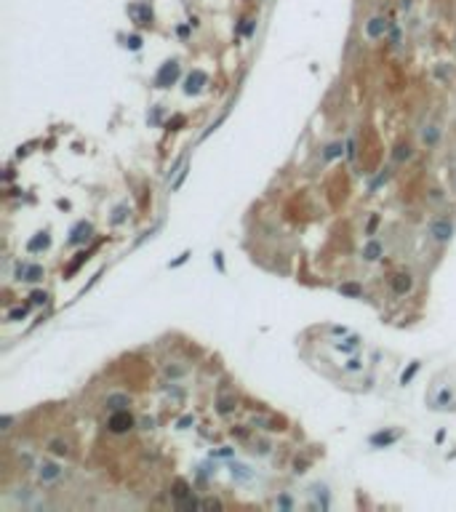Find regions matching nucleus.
<instances>
[{
  "instance_id": "obj_1",
  "label": "nucleus",
  "mask_w": 456,
  "mask_h": 512,
  "mask_svg": "<svg viewBox=\"0 0 456 512\" xmlns=\"http://www.w3.org/2000/svg\"><path fill=\"white\" fill-rule=\"evenodd\" d=\"M427 235L438 243V246H446V243L454 238V221L448 219V216H438V219H432L427 224Z\"/></svg>"
},
{
  "instance_id": "obj_2",
  "label": "nucleus",
  "mask_w": 456,
  "mask_h": 512,
  "mask_svg": "<svg viewBox=\"0 0 456 512\" xmlns=\"http://www.w3.org/2000/svg\"><path fill=\"white\" fill-rule=\"evenodd\" d=\"M134 427H136V419H134V413H131L128 408L112 411L110 419H107V430L112 432V435H123V432H131Z\"/></svg>"
},
{
  "instance_id": "obj_3",
  "label": "nucleus",
  "mask_w": 456,
  "mask_h": 512,
  "mask_svg": "<svg viewBox=\"0 0 456 512\" xmlns=\"http://www.w3.org/2000/svg\"><path fill=\"white\" fill-rule=\"evenodd\" d=\"M35 475H38V480H40L43 485H48V483H56V480H62L64 470H62V464H59V462H51V459H43V462H38V467H35Z\"/></svg>"
},
{
  "instance_id": "obj_4",
  "label": "nucleus",
  "mask_w": 456,
  "mask_h": 512,
  "mask_svg": "<svg viewBox=\"0 0 456 512\" xmlns=\"http://www.w3.org/2000/svg\"><path fill=\"white\" fill-rule=\"evenodd\" d=\"M176 77H179V62H166L155 75V88H168Z\"/></svg>"
},
{
  "instance_id": "obj_5",
  "label": "nucleus",
  "mask_w": 456,
  "mask_h": 512,
  "mask_svg": "<svg viewBox=\"0 0 456 512\" xmlns=\"http://www.w3.org/2000/svg\"><path fill=\"white\" fill-rule=\"evenodd\" d=\"M400 438H403L400 430H379V432H374V435L368 438V443H371L374 448H389V445L398 443Z\"/></svg>"
},
{
  "instance_id": "obj_6",
  "label": "nucleus",
  "mask_w": 456,
  "mask_h": 512,
  "mask_svg": "<svg viewBox=\"0 0 456 512\" xmlns=\"http://www.w3.org/2000/svg\"><path fill=\"white\" fill-rule=\"evenodd\" d=\"M429 405H432L435 411H448V408H456L454 390H451V387H440V390L432 395V400H429Z\"/></svg>"
},
{
  "instance_id": "obj_7",
  "label": "nucleus",
  "mask_w": 456,
  "mask_h": 512,
  "mask_svg": "<svg viewBox=\"0 0 456 512\" xmlns=\"http://www.w3.org/2000/svg\"><path fill=\"white\" fill-rule=\"evenodd\" d=\"M45 278V270L40 264H19L16 267V280H24V283H38V280Z\"/></svg>"
},
{
  "instance_id": "obj_8",
  "label": "nucleus",
  "mask_w": 456,
  "mask_h": 512,
  "mask_svg": "<svg viewBox=\"0 0 456 512\" xmlns=\"http://www.w3.org/2000/svg\"><path fill=\"white\" fill-rule=\"evenodd\" d=\"M206 83H208V75H206V72H203V70H192V72L187 75V80H184V94H190V96L200 94Z\"/></svg>"
},
{
  "instance_id": "obj_9",
  "label": "nucleus",
  "mask_w": 456,
  "mask_h": 512,
  "mask_svg": "<svg viewBox=\"0 0 456 512\" xmlns=\"http://www.w3.org/2000/svg\"><path fill=\"white\" fill-rule=\"evenodd\" d=\"M389 286H392L395 296H406V293H411V288H414L411 272H395L392 280H389Z\"/></svg>"
},
{
  "instance_id": "obj_10",
  "label": "nucleus",
  "mask_w": 456,
  "mask_h": 512,
  "mask_svg": "<svg viewBox=\"0 0 456 512\" xmlns=\"http://www.w3.org/2000/svg\"><path fill=\"white\" fill-rule=\"evenodd\" d=\"M389 32V22L384 16H374V19H368V24H366V35L371 37V40H379V37H384Z\"/></svg>"
},
{
  "instance_id": "obj_11",
  "label": "nucleus",
  "mask_w": 456,
  "mask_h": 512,
  "mask_svg": "<svg viewBox=\"0 0 456 512\" xmlns=\"http://www.w3.org/2000/svg\"><path fill=\"white\" fill-rule=\"evenodd\" d=\"M440 136H443V131L438 123H427L424 128H421V144H424L427 149H435L440 144Z\"/></svg>"
},
{
  "instance_id": "obj_12",
  "label": "nucleus",
  "mask_w": 456,
  "mask_h": 512,
  "mask_svg": "<svg viewBox=\"0 0 456 512\" xmlns=\"http://www.w3.org/2000/svg\"><path fill=\"white\" fill-rule=\"evenodd\" d=\"M91 232H94V227H91L88 221H77L70 232V246H83V243L91 238Z\"/></svg>"
},
{
  "instance_id": "obj_13",
  "label": "nucleus",
  "mask_w": 456,
  "mask_h": 512,
  "mask_svg": "<svg viewBox=\"0 0 456 512\" xmlns=\"http://www.w3.org/2000/svg\"><path fill=\"white\" fill-rule=\"evenodd\" d=\"M104 405H107L110 411H120V408H128L131 405V398L125 395V392H110V395L104 398Z\"/></svg>"
},
{
  "instance_id": "obj_14",
  "label": "nucleus",
  "mask_w": 456,
  "mask_h": 512,
  "mask_svg": "<svg viewBox=\"0 0 456 512\" xmlns=\"http://www.w3.org/2000/svg\"><path fill=\"white\" fill-rule=\"evenodd\" d=\"M381 254H384V246H381L379 240H374V238L363 246V261H379Z\"/></svg>"
},
{
  "instance_id": "obj_15",
  "label": "nucleus",
  "mask_w": 456,
  "mask_h": 512,
  "mask_svg": "<svg viewBox=\"0 0 456 512\" xmlns=\"http://www.w3.org/2000/svg\"><path fill=\"white\" fill-rule=\"evenodd\" d=\"M414 157V144H408V142H400L398 147L392 149V160L395 163H408Z\"/></svg>"
},
{
  "instance_id": "obj_16",
  "label": "nucleus",
  "mask_w": 456,
  "mask_h": 512,
  "mask_svg": "<svg viewBox=\"0 0 456 512\" xmlns=\"http://www.w3.org/2000/svg\"><path fill=\"white\" fill-rule=\"evenodd\" d=\"M48 246H51V235L48 232H38L35 238L27 243V251L30 254H38V251H45Z\"/></svg>"
},
{
  "instance_id": "obj_17",
  "label": "nucleus",
  "mask_w": 456,
  "mask_h": 512,
  "mask_svg": "<svg viewBox=\"0 0 456 512\" xmlns=\"http://www.w3.org/2000/svg\"><path fill=\"white\" fill-rule=\"evenodd\" d=\"M235 408H237V400L232 395H219V398H216V411H219L222 416H229Z\"/></svg>"
},
{
  "instance_id": "obj_18",
  "label": "nucleus",
  "mask_w": 456,
  "mask_h": 512,
  "mask_svg": "<svg viewBox=\"0 0 456 512\" xmlns=\"http://www.w3.org/2000/svg\"><path fill=\"white\" fill-rule=\"evenodd\" d=\"M48 451L54 456H70L72 451H70V443L67 440H62V438H51L48 440Z\"/></svg>"
},
{
  "instance_id": "obj_19",
  "label": "nucleus",
  "mask_w": 456,
  "mask_h": 512,
  "mask_svg": "<svg viewBox=\"0 0 456 512\" xmlns=\"http://www.w3.org/2000/svg\"><path fill=\"white\" fill-rule=\"evenodd\" d=\"M360 341H363V339L352 333V336H349L347 341H334V350H336V352H347V355H349V352H355V350L360 347Z\"/></svg>"
},
{
  "instance_id": "obj_20",
  "label": "nucleus",
  "mask_w": 456,
  "mask_h": 512,
  "mask_svg": "<svg viewBox=\"0 0 456 512\" xmlns=\"http://www.w3.org/2000/svg\"><path fill=\"white\" fill-rule=\"evenodd\" d=\"M347 152V144H342V142H331L326 147V152H323V160H336V157H342Z\"/></svg>"
},
{
  "instance_id": "obj_21",
  "label": "nucleus",
  "mask_w": 456,
  "mask_h": 512,
  "mask_svg": "<svg viewBox=\"0 0 456 512\" xmlns=\"http://www.w3.org/2000/svg\"><path fill=\"white\" fill-rule=\"evenodd\" d=\"M312 496L320 502V510H328V507H331V499H328V488H326V485L315 483V485H312Z\"/></svg>"
},
{
  "instance_id": "obj_22",
  "label": "nucleus",
  "mask_w": 456,
  "mask_h": 512,
  "mask_svg": "<svg viewBox=\"0 0 456 512\" xmlns=\"http://www.w3.org/2000/svg\"><path fill=\"white\" fill-rule=\"evenodd\" d=\"M339 293H342V296L360 299V296H363V288H360L358 283H342V286H339Z\"/></svg>"
},
{
  "instance_id": "obj_23",
  "label": "nucleus",
  "mask_w": 456,
  "mask_h": 512,
  "mask_svg": "<svg viewBox=\"0 0 456 512\" xmlns=\"http://www.w3.org/2000/svg\"><path fill=\"white\" fill-rule=\"evenodd\" d=\"M232 477H235V480H251V477H254V472H251L246 464H237L235 462L232 464Z\"/></svg>"
},
{
  "instance_id": "obj_24",
  "label": "nucleus",
  "mask_w": 456,
  "mask_h": 512,
  "mask_svg": "<svg viewBox=\"0 0 456 512\" xmlns=\"http://www.w3.org/2000/svg\"><path fill=\"white\" fill-rule=\"evenodd\" d=\"M136 14V22L139 24H150V19H152V11H150V5L147 3H142L139 8H131Z\"/></svg>"
},
{
  "instance_id": "obj_25",
  "label": "nucleus",
  "mask_w": 456,
  "mask_h": 512,
  "mask_svg": "<svg viewBox=\"0 0 456 512\" xmlns=\"http://www.w3.org/2000/svg\"><path fill=\"white\" fill-rule=\"evenodd\" d=\"M419 366H421L419 360H414V363L408 366V371H403V373H400V382H398V384H403V387H406V384H408V382H411V379L416 376V371H419Z\"/></svg>"
},
{
  "instance_id": "obj_26",
  "label": "nucleus",
  "mask_w": 456,
  "mask_h": 512,
  "mask_svg": "<svg viewBox=\"0 0 456 512\" xmlns=\"http://www.w3.org/2000/svg\"><path fill=\"white\" fill-rule=\"evenodd\" d=\"M30 307H32V304H24V307H16V310H11V312H8V320H11V323H19V320H24V318H27V312H30Z\"/></svg>"
},
{
  "instance_id": "obj_27",
  "label": "nucleus",
  "mask_w": 456,
  "mask_h": 512,
  "mask_svg": "<svg viewBox=\"0 0 456 512\" xmlns=\"http://www.w3.org/2000/svg\"><path fill=\"white\" fill-rule=\"evenodd\" d=\"M184 179H187V160H184V166H182L179 171H176V179L171 182V192H176V189L184 184Z\"/></svg>"
},
{
  "instance_id": "obj_28",
  "label": "nucleus",
  "mask_w": 456,
  "mask_h": 512,
  "mask_svg": "<svg viewBox=\"0 0 456 512\" xmlns=\"http://www.w3.org/2000/svg\"><path fill=\"white\" fill-rule=\"evenodd\" d=\"M128 214H131V211H128V206H117V208H115V214H112V224H115V227H117V224H123V221L128 219Z\"/></svg>"
},
{
  "instance_id": "obj_29",
  "label": "nucleus",
  "mask_w": 456,
  "mask_h": 512,
  "mask_svg": "<svg viewBox=\"0 0 456 512\" xmlns=\"http://www.w3.org/2000/svg\"><path fill=\"white\" fill-rule=\"evenodd\" d=\"M363 366H366V363H363L360 358H349L347 363H344V371H347V373H360Z\"/></svg>"
},
{
  "instance_id": "obj_30",
  "label": "nucleus",
  "mask_w": 456,
  "mask_h": 512,
  "mask_svg": "<svg viewBox=\"0 0 456 512\" xmlns=\"http://www.w3.org/2000/svg\"><path fill=\"white\" fill-rule=\"evenodd\" d=\"M48 301V291H32L30 293V304H35V307H40Z\"/></svg>"
},
{
  "instance_id": "obj_31",
  "label": "nucleus",
  "mask_w": 456,
  "mask_h": 512,
  "mask_svg": "<svg viewBox=\"0 0 456 512\" xmlns=\"http://www.w3.org/2000/svg\"><path fill=\"white\" fill-rule=\"evenodd\" d=\"M387 179H389V168H384V171H381V174H379V176H376V179L371 182V184H368V189H371V192H376V189H379L381 184H384V182H387Z\"/></svg>"
},
{
  "instance_id": "obj_32",
  "label": "nucleus",
  "mask_w": 456,
  "mask_h": 512,
  "mask_svg": "<svg viewBox=\"0 0 456 512\" xmlns=\"http://www.w3.org/2000/svg\"><path fill=\"white\" fill-rule=\"evenodd\" d=\"M347 160H355V157H358V142H355V136H349L347 139Z\"/></svg>"
},
{
  "instance_id": "obj_33",
  "label": "nucleus",
  "mask_w": 456,
  "mask_h": 512,
  "mask_svg": "<svg viewBox=\"0 0 456 512\" xmlns=\"http://www.w3.org/2000/svg\"><path fill=\"white\" fill-rule=\"evenodd\" d=\"M379 221H381V219L374 214L371 219H368V224H366V235H374V232H376V227H379Z\"/></svg>"
},
{
  "instance_id": "obj_34",
  "label": "nucleus",
  "mask_w": 456,
  "mask_h": 512,
  "mask_svg": "<svg viewBox=\"0 0 456 512\" xmlns=\"http://www.w3.org/2000/svg\"><path fill=\"white\" fill-rule=\"evenodd\" d=\"M232 438H237V440H248V430H246V427H232Z\"/></svg>"
},
{
  "instance_id": "obj_35",
  "label": "nucleus",
  "mask_w": 456,
  "mask_h": 512,
  "mask_svg": "<svg viewBox=\"0 0 456 512\" xmlns=\"http://www.w3.org/2000/svg\"><path fill=\"white\" fill-rule=\"evenodd\" d=\"M275 507L291 510V507H294V502H291V496H286V494H283V496H280V499H277V502H275Z\"/></svg>"
},
{
  "instance_id": "obj_36",
  "label": "nucleus",
  "mask_w": 456,
  "mask_h": 512,
  "mask_svg": "<svg viewBox=\"0 0 456 512\" xmlns=\"http://www.w3.org/2000/svg\"><path fill=\"white\" fill-rule=\"evenodd\" d=\"M11 424H14V416H11V413H5V416L0 419V430H3V432H8V430H11Z\"/></svg>"
},
{
  "instance_id": "obj_37",
  "label": "nucleus",
  "mask_w": 456,
  "mask_h": 512,
  "mask_svg": "<svg viewBox=\"0 0 456 512\" xmlns=\"http://www.w3.org/2000/svg\"><path fill=\"white\" fill-rule=\"evenodd\" d=\"M254 27H256V22H251V19H246V24H243V27H240V32H243V35L248 37V35H254Z\"/></svg>"
},
{
  "instance_id": "obj_38",
  "label": "nucleus",
  "mask_w": 456,
  "mask_h": 512,
  "mask_svg": "<svg viewBox=\"0 0 456 512\" xmlns=\"http://www.w3.org/2000/svg\"><path fill=\"white\" fill-rule=\"evenodd\" d=\"M179 126H184V115H174V117L168 120V128H174V131H176Z\"/></svg>"
},
{
  "instance_id": "obj_39",
  "label": "nucleus",
  "mask_w": 456,
  "mask_h": 512,
  "mask_svg": "<svg viewBox=\"0 0 456 512\" xmlns=\"http://www.w3.org/2000/svg\"><path fill=\"white\" fill-rule=\"evenodd\" d=\"M328 333H331V336H347V328L344 326H331Z\"/></svg>"
},
{
  "instance_id": "obj_40",
  "label": "nucleus",
  "mask_w": 456,
  "mask_h": 512,
  "mask_svg": "<svg viewBox=\"0 0 456 512\" xmlns=\"http://www.w3.org/2000/svg\"><path fill=\"white\" fill-rule=\"evenodd\" d=\"M307 464H309V459H296V462H294V472L299 475V472H304V467H307Z\"/></svg>"
},
{
  "instance_id": "obj_41",
  "label": "nucleus",
  "mask_w": 456,
  "mask_h": 512,
  "mask_svg": "<svg viewBox=\"0 0 456 512\" xmlns=\"http://www.w3.org/2000/svg\"><path fill=\"white\" fill-rule=\"evenodd\" d=\"M139 424H142V430H155V419H152V416H144Z\"/></svg>"
},
{
  "instance_id": "obj_42",
  "label": "nucleus",
  "mask_w": 456,
  "mask_h": 512,
  "mask_svg": "<svg viewBox=\"0 0 456 512\" xmlns=\"http://www.w3.org/2000/svg\"><path fill=\"white\" fill-rule=\"evenodd\" d=\"M128 45H131L134 51H139V48H142V37H139V35H131V37H128Z\"/></svg>"
},
{
  "instance_id": "obj_43",
  "label": "nucleus",
  "mask_w": 456,
  "mask_h": 512,
  "mask_svg": "<svg viewBox=\"0 0 456 512\" xmlns=\"http://www.w3.org/2000/svg\"><path fill=\"white\" fill-rule=\"evenodd\" d=\"M190 424H195V419H192V416H184V419H179V430H190Z\"/></svg>"
},
{
  "instance_id": "obj_44",
  "label": "nucleus",
  "mask_w": 456,
  "mask_h": 512,
  "mask_svg": "<svg viewBox=\"0 0 456 512\" xmlns=\"http://www.w3.org/2000/svg\"><path fill=\"white\" fill-rule=\"evenodd\" d=\"M254 451H259V454L264 456V454H269V443L267 440H262V443H256V448Z\"/></svg>"
},
{
  "instance_id": "obj_45",
  "label": "nucleus",
  "mask_w": 456,
  "mask_h": 512,
  "mask_svg": "<svg viewBox=\"0 0 456 512\" xmlns=\"http://www.w3.org/2000/svg\"><path fill=\"white\" fill-rule=\"evenodd\" d=\"M203 507H222L219 499H203Z\"/></svg>"
},
{
  "instance_id": "obj_46",
  "label": "nucleus",
  "mask_w": 456,
  "mask_h": 512,
  "mask_svg": "<svg viewBox=\"0 0 456 512\" xmlns=\"http://www.w3.org/2000/svg\"><path fill=\"white\" fill-rule=\"evenodd\" d=\"M182 373H184L182 368H171V366L166 368V376H182Z\"/></svg>"
},
{
  "instance_id": "obj_47",
  "label": "nucleus",
  "mask_w": 456,
  "mask_h": 512,
  "mask_svg": "<svg viewBox=\"0 0 456 512\" xmlns=\"http://www.w3.org/2000/svg\"><path fill=\"white\" fill-rule=\"evenodd\" d=\"M187 256H190V254H182L176 261H171V267H179V264H184V261H187Z\"/></svg>"
},
{
  "instance_id": "obj_48",
  "label": "nucleus",
  "mask_w": 456,
  "mask_h": 512,
  "mask_svg": "<svg viewBox=\"0 0 456 512\" xmlns=\"http://www.w3.org/2000/svg\"><path fill=\"white\" fill-rule=\"evenodd\" d=\"M214 259H216V267H219V270H224V261H222V254H219V251L214 254Z\"/></svg>"
},
{
  "instance_id": "obj_49",
  "label": "nucleus",
  "mask_w": 456,
  "mask_h": 512,
  "mask_svg": "<svg viewBox=\"0 0 456 512\" xmlns=\"http://www.w3.org/2000/svg\"><path fill=\"white\" fill-rule=\"evenodd\" d=\"M400 5L403 8H411V0H400Z\"/></svg>"
}]
</instances>
